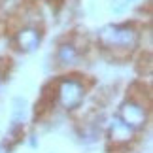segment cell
<instances>
[{"label":"cell","mask_w":153,"mask_h":153,"mask_svg":"<svg viewBox=\"0 0 153 153\" xmlns=\"http://www.w3.org/2000/svg\"><path fill=\"white\" fill-rule=\"evenodd\" d=\"M98 44L108 51L131 53L138 45V32L131 25H106L98 30Z\"/></svg>","instance_id":"1"},{"label":"cell","mask_w":153,"mask_h":153,"mask_svg":"<svg viewBox=\"0 0 153 153\" xmlns=\"http://www.w3.org/2000/svg\"><path fill=\"white\" fill-rule=\"evenodd\" d=\"M40 42H42V32L34 27H25L15 34V45L23 53H32L34 49H38Z\"/></svg>","instance_id":"4"},{"label":"cell","mask_w":153,"mask_h":153,"mask_svg":"<svg viewBox=\"0 0 153 153\" xmlns=\"http://www.w3.org/2000/svg\"><path fill=\"white\" fill-rule=\"evenodd\" d=\"M27 119V100L23 97H15L13 102H11V131L23 127V123Z\"/></svg>","instance_id":"7"},{"label":"cell","mask_w":153,"mask_h":153,"mask_svg":"<svg viewBox=\"0 0 153 153\" xmlns=\"http://www.w3.org/2000/svg\"><path fill=\"white\" fill-rule=\"evenodd\" d=\"M78 59H79V51L78 48H76L74 44H61L59 45V49H57V62L61 64V66H72V64L78 62Z\"/></svg>","instance_id":"6"},{"label":"cell","mask_w":153,"mask_h":153,"mask_svg":"<svg viewBox=\"0 0 153 153\" xmlns=\"http://www.w3.org/2000/svg\"><path fill=\"white\" fill-rule=\"evenodd\" d=\"M0 83H2V72H0Z\"/></svg>","instance_id":"10"},{"label":"cell","mask_w":153,"mask_h":153,"mask_svg":"<svg viewBox=\"0 0 153 153\" xmlns=\"http://www.w3.org/2000/svg\"><path fill=\"white\" fill-rule=\"evenodd\" d=\"M117 117L123 123H127L131 128L138 131V128H142L148 123V110H146V106L142 102L134 100V98H128V100H125L119 106Z\"/></svg>","instance_id":"3"},{"label":"cell","mask_w":153,"mask_h":153,"mask_svg":"<svg viewBox=\"0 0 153 153\" xmlns=\"http://www.w3.org/2000/svg\"><path fill=\"white\" fill-rule=\"evenodd\" d=\"M0 153H10V148L6 144H0Z\"/></svg>","instance_id":"9"},{"label":"cell","mask_w":153,"mask_h":153,"mask_svg":"<svg viewBox=\"0 0 153 153\" xmlns=\"http://www.w3.org/2000/svg\"><path fill=\"white\" fill-rule=\"evenodd\" d=\"M134 0H110V10L114 13H123L132 6Z\"/></svg>","instance_id":"8"},{"label":"cell","mask_w":153,"mask_h":153,"mask_svg":"<svg viewBox=\"0 0 153 153\" xmlns=\"http://www.w3.org/2000/svg\"><path fill=\"white\" fill-rule=\"evenodd\" d=\"M108 132H110V140L114 144L117 146H121V144H128L131 140L134 138V128H131L127 125V123H123L119 117H114L110 123V128H108Z\"/></svg>","instance_id":"5"},{"label":"cell","mask_w":153,"mask_h":153,"mask_svg":"<svg viewBox=\"0 0 153 153\" xmlns=\"http://www.w3.org/2000/svg\"><path fill=\"white\" fill-rule=\"evenodd\" d=\"M57 100L64 110H76L85 98V85L83 81L76 78H62L57 83Z\"/></svg>","instance_id":"2"}]
</instances>
